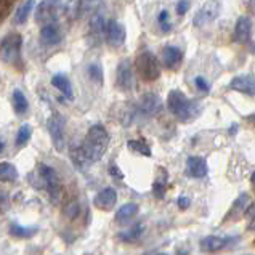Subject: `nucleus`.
I'll return each instance as SVG.
<instances>
[{"label": "nucleus", "mask_w": 255, "mask_h": 255, "mask_svg": "<svg viewBox=\"0 0 255 255\" xmlns=\"http://www.w3.org/2000/svg\"><path fill=\"white\" fill-rule=\"evenodd\" d=\"M108 143H109V135L101 124H95V126L89 128V132H87L81 144V151L85 161L89 162V165L93 162H98L105 156V152L108 149Z\"/></svg>", "instance_id": "nucleus-1"}, {"label": "nucleus", "mask_w": 255, "mask_h": 255, "mask_svg": "<svg viewBox=\"0 0 255 255\" xmlns=\"http://www.w3.org/2000/svg\"><path fill=\"white\" fill-rule=\"evenodd\" d=\"M167 108L169 111L181 122L193 121L199 116L201 106L198 105V101L189 100L183 92L180 90H172L167 95Z\"/></svg>", "instance_id": "nucleus-2"}, {"label": "nucleus", "mask_w": 255, "mask_h": 255, "mask_svg": "<svg viewBox=\"0 0 255 255\" xmlns=\"http://www.w3.org/2000/svg\"><path fill=\"white\" fill-rule=\"evenodd\" d=\"M0 60L16 68L23 63V37L18 32H10L0 40Z\"/></svg>", "instance_id": "nucleus-3"}, {"label": "nucleus", "mask_w": 255, "mask_h": 255, "mask_svg": "<svg viewBox=\"0 0 255 255\" xmlns=\"http://www.w3.org/2000/svg\"><path fill=\"white\" fill-rule=\"evenodd\" d=\"M135 68H136L138 76H140L143 81L152 82L161 76V64H159L156 55L149 52V50H144V52H141L136 56Z\"/></svg>", "instance_id": "nucleus-4"}, {"label": "nucleus", "mask_w": 255, "mask_h": 255, "mask_svg": "<svg viewBox=\"0 0 255 255\" xmlns=\"http://www.w3.org/2000/svg\"><path fill=\"white\" fill-rule=\"evenodd\" d=\"M63 11H64V3L61 0H42L34 11L35 23L42 26L58 23Z\"/></svg>", "instance_id": "nucleus-5"}, {"label": "nucleus", "mask_w": 255, "mask_h": 255, "mask_svg": "<svg viewBox=\"0 0 255 255\" xmlns=\"http://www.w3.org/2000/svg\"><path fill=\"white\" fill-rule=\"evenodd\" d=\"M47 128L52 143L56 151H64L66 148V119L63 118L60 113L52 114V118L47 122Z\"/></svg>", "instance_id": "nucleus-6"}, {"label": "nucleus", "mask_w": 255, "mask_h": 255, "mask_svg": "<svg viewBox=\"0 0 255 255\" xmlns=\"http://www.w3.org/2000/svg\"><path fill=\"white\" fill-rule=\"evenodd\" d=\"M220 13H222V2L220 0H207V2L198 10V13L194 14L193 24L196 27L209 26L210 23H214V21L220 16Z\"/></svg>", "instance_id": "nucleus-7"}, {"label": "nucleus", "mask_w": 255, "mask_h": 255, "mask_svg": "<svg viewBox=\"0 0 255 255\" xmlns=\"http://www.w3.org/2000/svg\"><path fill=\"white\" fill-rule=\"evenodd\" d=\"M39 173H40V178L43 180V186L48 191L50 198H52L53 202H58L61 198V180L58 177V173L55 172V169H52L50 165L47 164H42L39 167Z\"/></svg>", "instance_id": "nucleus-8"}, {"label": "nucleus", "mask_w": 255, "mask_h": 255, "mask_svg": "<svg viewBox=\"0 0 255 255\" xmlns=\"http://www.w3.org/2000/svg\"><path fill=\"white\" fill-rule=\"evenodd\" d=\"M126 39H127L126 26L118 19H109L106 23V34H105V40L108 42V45L113 48H119L126 43Z\"/></svg>", "instance_id": "nucleus-9"}, {"label": "nucleus", "mask_w": 255, "mask_h": 255, "mask_svg": "<svg viewBox=\"0 0 255 255\" xmlns=\"http://www.w3.org/2000/svg\"><path fill=\"white\" fill-rule=\"evenodd\" d=\"M116 84L122 92H130L135 87V72L132 63L128 60H122L116 71Z\"/></svg>", "instance_id": "nucleus-10"}, {"label": "nucleus", "mask_w": 255, "mask_h": 255, "mask_svg": "<svg viewBox=\"0 0 255 255\" xmlns=\"http://www.w3.org/2000/svg\"><path fill=\"white\" fill-rule=\"evenodd\" d=\"M136 111L144 118H152L162 111V100L156 93H144L140 98V103L136 106Z\"/></svg>", "instance_id": "nucleus-11"}, {"label": "nucleus", "mask_w": 255, "mask_h": 255, "mask_svg": "<svg viewBox=\"0 0 255 255\" xmlns=\"http://www.w3.org/2000/svg\"><path fill=\"white\" fill-rule=\"evenodd\" d=\"M63 40V29L58 23L45 24L40 27V42L45 47H55Z\"/></svg>", "instance_id": "nucleus-12"}, {"label": "nucleus", "mask_w": 255, "mask_h": 255, "mask_svg": "<svg viewBox=\"0 0 255 255\" xmlns=\"http://www.w3.org/2000/svg\"><path fill=\"white\" fill-rule=\"evenodd\" d=\"M106 23L103 14H95L90 21V27H89V40L92 45H100L101 42L105 40V34H106Z\"/></svg>", "instance_id": "nucleus-13"}, {"label": "nucleus", "mask_w": 255, "mask_h": 255, "mask_svg": "<svg viewBox=\"0 0 255 255\" xmlns=\"http://www.w3.org/2000/svg\"><path fill=\"white\" fill-rule=\"evenodd\" d=\"M230 89L235 92H241L244 95L255 97V76L252 74H241L231 79Z\"/></svg>", "instance_id": "nucleus-14"}, {"label": "nucleus", "mask_w": 255, "mask_h": 255, "mask_svg": "<svg viewBox=\"0 0 255 255\" xmlns=\"http://www.w3.org/2000/svg\"><path fill=\"white\" fill-rule=\"evenodd\" d=\"M116 202H118V193H116V189L111 186L101 189L93 199L95 207H98L101 210H111L116 206Z\"/></svg>", "instance_id": "nucleus-15"}, {"label": "nucleus", "mask_w": 255, "mask_h": 255, "mask_svg": "<svg viewBox=\"0 0 255 255\" xmlns=\"http://www.w3.org/2000/svg\"><path fill=\"white\" fill-rule=\"evenodd\" d=\"M236 241V238H220V236H207L201 241L202 252H218L228 247Z\"/></svg>", "instance_id": "nucleus-16"}, {"label": "nucleus", "mask_w": 255, "mask_h": 255, "mask_svg": "<svg viewBox=\"0 0 255 255\" xmlns=\"http://www.w3.org/2000/svg\"><path fill=\"white\" fill-rule=\"evenodd\" d=\"M161 58H162V63H164L165 68L175 69V68L180 66L181 61H183V52L175 45H165L162 48Z\"/></svg>", "instance_id": "nucleus-17"}, {"label": "nucleus", "mask_w": 255, "mask_h": 255, "mask_svg": "<svg viewBox=\"0 0 255 255\" xmlns=\"http://www.w3.org/2000/svg\"><path fill=\"white\" fill-rule=\"evenodd\" d=\"M209 172V167H207V162L206 159L202 157H198V156H191L188 157L186 161V173L189 177L193 178H204Z\"/></svg>", "instance_id": "nucleus-18"}, {"label": "nucleus", "mask_w": 255, "mask_h": 255, "mask_svg": "<svg viewBox=\"0 0 255 255\" xmlns=\"http://www.w3.org/2000/svg\"><path fill=\"white\" fill-rule=\"evenodd\" d=\"M252 35V21L249 16H239L235 26V40L238 43H247Z\"/></svg>", "instance_id": "nucleus-19"}, {"label": "nucleus", "mask_w": 255, "mask_h": 255, "mask_svg": "<svg viewBox=\"0 0 255 255\" xmlns=\"http://www.w3.org/2000/svg\"><path fill=\"white\" fill-rule=\"evenodd\" d=\"M52 85L55 87L58 92H61L68 100L74 98V92H72V84H71L68 76L61 74V72H60V74H55L52 77Z\"/></svg>", "instance_id": "nucleus-20"}, {"label": "nucleus", "mask_w": 255, "mask_h": 255, "mask_svg": "<svg viewBox=\"0 0 255 255\" xmlns=\"http://www.w3.org/2000/svg\"><path fill=\"white\" fill-rule=\"evenodd\" d=\"M34 6H35V0H24L13 14L14 24H24L29 19V14L34 11Z\"/></svg>", "instance_id": "nucleus-21"}, {"label": "nucleus", "mask_w": 255, "mask_h": 255, "mask_svg": "<svg viewBox=\"0 0 255 255\" xmlns=\"http://www.w3.org/2000/svg\"><path fill=\"white\" fill-rule=\"evenodd\" d=\"M138 214V206L133 202H128V204H124V206L116 212V222L124 223V222H128L130 218H133Z\"/></svg>", "instance_id": "nucleus-22"}, {"label": "nucleus", "mask_w": 255, "mask_h": 255, "mask_svg": "<svg viewBox=\"0 0 255 255\" xmlns=\"http://www.w3.org/2000/svg\"><path fill=\"white\" fill-rule=\"evenodd\" d=\"M13 108H14V113L19 114V116L26 114L27 109H29V103H27L26 95L19 89L13 90Z\"/></svg>", "instance_id": "nucleus-23"}, {"label": "nucleus", "mask_w": 255, "mask_h": 255, "mask_svg": "<svg viewBox=\"0 0 255 255\" xmlns=\"http://www.w3.org/2000/svg\"><path fill=\"white\" fill-rule=\"evenodd\" d=\"M18 178V170L16 167L10 162H0V181H16Z\"/></svg>", "instance_id": "nucleus-24"}, {"label": "nucleus", "mask_w": 255, "mask_h": 255, "mask_svg": "<svg viewBox=\"0 0 255 255\" xmlns=\"http://www.w3.org/2000/svg\"><path fill=\"white\" fill-rule=\"evenodd\" d=\"M143 231H144V227H143L141 223H138V225H135V227L130 228V230L121 233L119 239H121V241H124V243H135L136 239L141 238Z\"/></svg>", "instance_id": "nucleus-25"}, {"label": "nucleus", "mask_w": 255, "mask_h": 255, "mask_svg": "<svg viewBox=\"0 0 255 255\" xmlns=\"http://www.w3.org/2000/svg\"><path fill=\"white\" fill-rule=\"evenodd\" d=\"M37 231H39L37 227L27 228V227H21V225H18V223H11L10 225V233H11V236H14V238H31Z\"/></svg>", "instance_id": "nucleus-26"}, {"label": "nucleus", "mask_w": 255, "mask_h": 255, "mask_svg": "<svg viewBox=\"0 0 255 255\" xmlns=\"http://www.w3.org/2000/svg\"><path fill=\"white\" fill-rule=\"evenodd\" d=\"M165 188H167V172L165 170H161L157 175L156 181L152 183V193L157 199L164 198V193H165Z\"/></svg>", "instance_id": "nucleus-27"}, {"label": "nucleus", "mask_w": 255, "mask_h": 255, "mask_svg": "<svg viewBox=\"0 0 255 255\" xmlns=\"http://www.w3.org/2000/svg\"><path fill=\"white\" fill-rule=\"evenodd\" d=\"M127 146L130 151L136 152V154L144 156V157H151V148L148 146V143H144L143 140H130L127 143Z\"/></svg>", "instance_id": "nucleus-28"}, {"label": "nucleus", "mask_w": 255, "mask_h": 255, "mask_svg": "<svg viewBox=\"0 0 255 255\" xmlns=\"http://www.w3.org/2000/svg\"><path fill=\"white\" fill-rule=\"evenodd\" d=\"M87 72H89V77L95 84H98V85L103 84L105 72H103V66H101L100 63H90L89 68H87Z\"/></svg>", "instance_id": "nucleus-29"}, {"label": "nucleus", "mask_w": 255, "mask_h": 255, "mask_svg": "<svg viewBox=\"0 0 255 255\" xmlns=\"http://www.w3.org/2000/svg\"><path fill=\"white\" fill-rule=\"evenodd\" d=\"M32 135V127L29 124H23L16 133V146H24Z\"/></svg>", "instance_id": "nucleus-30"}, {"label": "nucleus", "mask_w": 255, "mask_h": 255, "mask_svg": "<svg viewBox=\"0 0 255 255\" xmlns=\"http://www.w3.org/2000/svg\"><path fill=\"white\" fill-rule=\"evenodd\" d=\"M157 23H159V27H161V31H162V32H169L170 29H172L170 19H169V11H167V10H162L161 13H159Z\"/></svg>", "instance_id": "nucleus-31"}, {"label": "nucleus", "mask_w": 255, "mask_h": 255, "mask_svg": "<svg viewBox=\"0 0 255 255\" xmlns=\"http://www.w3.org/2000/svg\"><path fill=\"white\" fill-rule=\"evenodd\" d=\"M247 201H249V198H247V194L246 193H243L241 196H239V198L236 199V202L233 204V209H231V215H235V214H241L243 210H244V207H246V204H247Z\"/></svg>", "instance_id": "nucleus-32"}, {"label": "nucleus", "mask_w": 255, "mask_h": 255, "mask_svg": "<svg viewBox=\"0 0 255 255\" xmlns=\"http://www.w3.org/2000/svg\"><path fill=\"white\" fill-rule=\"evenodd\" d=\"M194 85H196V89H198V92H201V93H209V90H210V85H209V82L204 79L202 76H198L194 79Z\"/></svg>", "instance_id": "nucleus-33"}, {"label": "nucleus", "mask_w": 255, "mask_h": 255, "mask_svg": "<svg viewBox=\"0 0 255 255\" xmlns=\"http://www.w3.org/2000/svg\"><path fill=\"white\" fill-rule=\"evenodd\" d=\"M189 8V0H178L177 2V13L180 16H183V14L188 11Z\"/></svg>", "instance_id": "nucleus-34"}, {"label": "nucleus", "mask_w": 255, "mask_h": 255, "mask_svg": "<svg viewBox=\"0 0 255 255\" xmlns=\"http://www.w3.org/2000/svg\"><path fill=\"white\" fill-rule=\"evenodd\" d=\"M109 173H111L113 177H116V178H124V173L119 170V167L116 165V164H111V165H109Z\"/></svg>", "instance_id": "nucleus-35"}, {"label": "nucleus", "mask_w": 255, "mask_h": 255, "mask_svg": "<svg viewBox=\"0 0 255 255\" xmlns=\"http://www.w3.org/2000/svg\"><path fill=\"white\" fill-rule=\"evenodd\" d=\"M178 206H180L181 209H186V207L189 206V199H188V198H180V199H178Z\"/></svg>", "instance_id": "nucleus-36"}, {"label": "nucleus", "mask_w": 255, "mask_h": 255, "mask_svg": "<svg viewBox=\"0 0 255 255\" xmlns=\"http://www.w3.org/2000/svg\"><path fill=\"white\" fill-rule=\"evenodd\" d=\"M247 215H249V217L252 218V220H255V204H252L251 209L247 210Z\"/></svg>", "instance_id": "nucleus-37"}, {"label": "nucleus", "mask_w": 255, "mask_h": 255, "mask_svg": "<svg viewBox=\"0 0 255 255\" xmlns=\"http://www.w3.org/2000/svg\"><path fill=\"white\" fill-rule=\"evenodd\" d=\"M8 3H10V0H0V10L6 8V6H8Z\"/></svg>", "instance_id": "nucleus-38"}, {"label": "nucleus", "mask_w": 255, "mask_h": 255, "mask_svg": "<svg viewBox=\"0 0 255 255\" xmlns=\"http://www.w3.org/2000/svg\"><path fill=\"white\" fill-rule=\"evenodd\" d=\"M81 2L84 5H90V3H95V2H98V0H81Z\"/></svg>", "instance_id": "nucleus-39"}, {"label": "nucleus", "mask_w": 255, "mask_h": 255, "mask_svg": "<svg viewBox=\"0 0 255 255\" xmlns=\"http://www.w3.org/2000/svg\"><path fill=\"white\" fill-rule=\"evenodd\" d=\"M5 201V194L2 193V191H0V204H2Z\"/></svg>", "instance_id": "nucleus-40"}, {"label": "nucleus", "mask_w": 255, "mask_h": 255, "mask_svg": "<svg viewBox=\"0 0 255 255\" xmlns=\"http://www.w3.org/2000/svg\"><path fill=\"white\" fill-rule=\"evenodd\" d=\"M252 183H254V185H255V172H254V173H252Z\"/></svg>", "instance_id": "nucleus-41"}, {"label": "nucleus", "mask_w": 255, "mask_h": 255, "mask_svg": "<svg viewBox=\"0 0 255 255\" xmlns=\"http://www.w3.org/2000/svg\"><path fill=\"white\" fill-rule=\"evenodd\" d=\"M2 149H3V141H0V152H2Z\"/></svg>", "instance_id": "nucleus-42"}, {"label": "nucleus", "mask_w": 255, "mask_h": 255, "mask_svg": "<svg viewBox=\"0 0 255 255\" xmlns=\"http://www.w3.org/2000/svg\"><path fill=\"white\" fill-rule=\"evenodd\" d=\"M249 119H251L252 122H255V114H254V116H251V118H249Z\"/></svg>", "instance_id": "nucleus-43"}, {"label": "nucleus", "mask_w": 255, "mask_h": 255, "mask_svg": "<svg viewBox=\"0 0 255 255\" xmlns=\"http://www.w3.org/2000/svg\"><path fill=\"white\" fill-rule=\"evenodd\" d=\"M252 53L255 55V43H254V45H252Z\"/></svg>", "instance_id": "nucleus-44"}, {"label": "nucleus", "mask_w": 255, "mask_h": 255, "mask_svg": "<svg viewBox=\"0 0 255 255\" xmlns=\"http://www.w3.org/2000/svg\"><path fill=\"white\" fill-rule=\"evenodd\" d=\"M252 6H254V10H255V0H252Z\"/></svg>", "instance_id": "nucleus-45"}, {"label": "nucleus", "mask_w": 255, "mask_h": 255, "mask_svg": "<svg viewBox=\"0 0 255 255\" xmlns=\"http://www.w3.org/2000/svg\"><path fill=\"white\" fill-rule=\"evenodd\" d=\"M156 255H167V254H156Z\"/></svg>", "instance_id": "nucleus-46"}]
</instances>
